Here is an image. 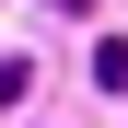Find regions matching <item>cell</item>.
Here are the masks:
<instances>
[{"instance_id": "cell-1", "label": "cell", "mask_w": 128, "mask_h": 128, "mask_svg": "<svg viewBox=\"0 0 128 128\" xmlns=\"http://www.w3.org/2000/svg\"><path fill=\"white\" fill-rule=\"evenodd\" d=\"M93 82H105V93H128V35H105V47H93Z\"/></svg>"}, {"instance_id": "cell-2", "label": "cell", "mask_w": 128, "mask_h": 128, "mask_svg": "<svg viewBox=\"0 0 128 128\" xmlns=\"http://www.w3.org/2000/svg\"><path fill=\"white\" fill-rule=\"evenodd\" d=\"M24 93H35V70H24V58H0V116H12Z\"/></svg>"}]
</instances>
